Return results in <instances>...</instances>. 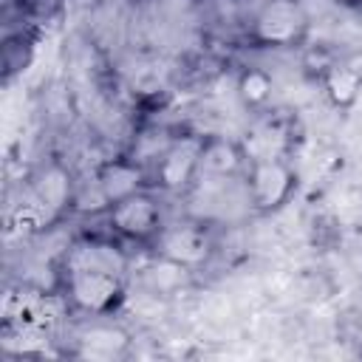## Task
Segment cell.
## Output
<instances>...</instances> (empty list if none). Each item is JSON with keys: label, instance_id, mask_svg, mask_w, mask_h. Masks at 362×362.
<instances>
[{"label": "cell", "instance_id": "1", "mask_svg": "<svg viewBox=\"0 0 362 362\" xmlns=\"http://www.w3.org/2000/svg\"><path fill=\"white\" fill-rule=\"evenodd\" d=\"M65 297L88 317H110L127 297V257L110 240L85 238L65 252Z\"/></svg>", "mask_w": 362, "mask_h": 362}, {"label": "cell", "instance_id": "2", "mask_svg": "<svg viewBox=\"0 0 362 362\" xmlns=\"http://www.w3.org/2000/svg\"><path fill=\"white\" fill-rule=\"evenodd\" d=\"M156 257H164L170 263H178L189 272L201 269L212 257V232L209 223L201 218H187L178 223H164L156 240L150 243Z\"/></svg>", "mask_w": 362, "mask_h": 362}, {"label": "cell", "instance_id": "3", "mask_svg": "<svg viewBox=\"0 0 362 362\" xmlns=\"http://www.w3.org/2000/svg\"><path fill=\"white\" fill-rule=\"evenodd\" d=\"M308 34V14L300 0H266L249 25V37L266 48H294Z\"/></svg>", "mask_w": 362, "mask_h": 362}, {"label": "cell", "instance_id": "4", "mask_svg": "<svg viewBox=\"0 0 362 362\" xmlns=\"http://www.w3.org/2000/svg\"><path fill=\"white\" fill-rule=\"evenodd\" d=\"M246 192L252 212L269 215L277 212L280 206L288 204V198L297 189V173L288 164V158H263V161H249L246 173Z\"/></svg>", "mask_w": 362, "mask_h": 362}, {"label": "cell", "instance_id": "5", "mask_svg": "<svg viewBox=\"0 0 362 362\" xmlns=\"http://www.w3.org/2000/svg\"><path fill=\"white\" fill-rule=\"evenodd\" d=\"M107 226L113 235H119L124 240L150 246L164 226L161 204L156 201V195L150 189H139V192L116 201L107 209Z\"/></svg>", "mask_w": 362, "mask_h": 362}, {"label": "cell", "instance_id": "6", "mask_svg": "<svg viewBox=\"0 0 362 362\" xmlns=\"http://www.w3.org/2000/svg\"><path fill=\"white\" fill-rule=\"evenodd\" d=\"M198 156L201 139H178L156 156L153 187L164 192H187L198 178Z\"/></svg>", "mask_w": 362, "mask_h": 362}, {"label": "cell", "instance_id": "7", "mask_svg": "<svg viewBox=\"0 0 362 362\" xmlns=\"http://www.w3.org/2000/svg\"><path fill=\"white\" fill-rule=\"evenodd\" d=\"M249 167L246 150L240 139L226 136H209L201 139V156H198V175L204 178H238Z\"/></svg>", "mask_w": 362, "mask_h": 362}, {"label": "cell", "instance_id": "8", "mask_svg": "<svg viewBox=\"0 0 362 362\" xmlns=\"http://www.w3.org/2000/svg\"><path fill=\"white\" fill-rule=\"evenodd\" d=\"M96 181H99L105 198L110 201V206L116 201H122V198L150 187L147 173H144V167L136 158H113V161L102 164L99 173H96Z\"/></svg>", "mask_w": 362, "mask_h": 362}, {"label": "cell", "instance_id": "9", "mask_svg": "<svg viewBox=\"0 0 362 362\" xmlns=\"http://www.w3.org/2000/svg\"><path fill=\"white\" fill-rule=\"evenodd\" d=\"M76 354L85 359H113L127 351V334L110 322H90L76 337Z\"/></svg>", "mask_w": 362, "mask_h": 362}, {"label": "cell", "instance_id": "10", "mask_svg": "<svg viewBox=\"0 0 362 362\" xmlns=\"http://www.w3.org/2000/svg\"><path fill=\"white\" fill-rule=\"evenodd\" d=\"M240 144H243L249 161L286 158V153H288V127L280 119H263L240 139Z\"/></svg>", "mask_w": 362, "mask_h": 362}, {"label": "cell", "instance_id": "11", "mask_svg": "<svg viewBox=\"0 0 362 362\" xmlns=\"http://www.w3.org/2000/svg\"><path fill=\"white\" fill-rule=\"evenodd\" d=\"M320 82L325 88V96L337 107L354 105L362 90V74L348 62H325L320 71Z\"/></svg>", "mask_w": 362, "mask_h": 362}, {"label": "cell", "instance_id": "12", "mask_svg": "<svg viewBox=\"0 0 362 362\" xmlns=\"http://www.w3.org/2000/svg\"><path fill=\"white\" fill-rule=\"evenodd\" d=\"M235 90L246 107H263V105H269V99L274 93V79L263 68H243L238 74Z\"/></svg>", "mask_w": 362, "mask_h": 362}]
</instances>
